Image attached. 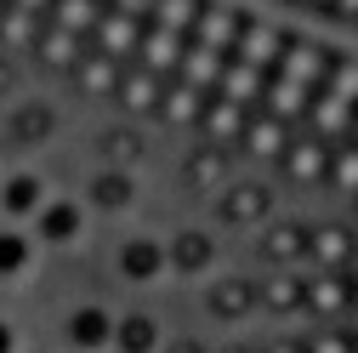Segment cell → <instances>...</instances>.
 Returning <instances> with one entry per match:
<instances>
[{"mask_svg": "<svg viewBox=\"0 0 358 353\" xmlns=\"http://www.w3.org/2000/svg\"><path fill=\"white\" fill-rule=\"evenodd\" d=\"M0 353H6V331H0Z\"/></svg>", "mask_w": 358, "mask_h": 353, "instance_id": "cell-1", "label": "cell"}]
</instances>
